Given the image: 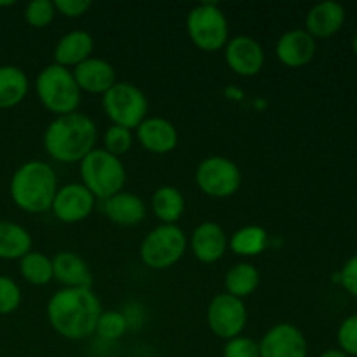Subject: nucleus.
Wrapping results in <instances>:
<instances>
[{
	"instance_id": "28",
	"label": "nucleus",
	"mask_w": 357,
	"mask_h": 357,
	"mask_svg": "<svg viewBox=\"0 0 357 357\" xmlns=\"http://www.w3.org/2000/svg\"><path fill=\"white\" fill-rule=\"evenodd\" d=\"M126 331H128V319L124 314L117 310H108V312H101L94 333L100 335L103 340L115 342L124 337Z\"/></svg>"
},
{
	"instance_id": "5",
	"label": "nucleus",
	"mask_w": 357,
	"mask_h": 357,
	"mask_svg": "<svg viewBox=\"0 0 357 357\" xmlns=\"http://www.w3.org/2000/svg\"><path fill=\"white\" fill-rule=\"evenodd\" d=\"M80 178L94 199L107 201L122 192L126 169L119 157L112 155L105 149H94L80 160Z\"/></svg>"
},
{
	"instance_id": "32",
	"label": "nucleus",
	"mask_w": 357,
	"mask_h": 357,
	"mask_svg": "<svg viewBox=\"0 0 357 357\" xmlns=\"http://www.w3.org/2000/svg\"><path fill=\"white\" fill-rule=\"evenodd\" d=\"M338 349L349 357H357V314L347 316L337 331Z\"/></svg>"
},
{
	"instance_id": "33",
	"label": "nucleus",
	"mask_w": 357,
	"mask_h": 357,
	"mask_svg": "<svg viewBox=\"0 0 357 357\" xmlns=\"http://www.w3.org/2000/svg\"><path fill=\"white\" fill-rule=\"evenodd\" d=\"M223 357H260V345L253 338L236 337L227 340L223 347Z\"/></svg>"
},
{
	"instance_id": "15",
	"label": "nucleus",
	"mask_w": 357,
	"mask_h": 357,
	"mask_svg": "<svg viewBox=\"0 0 357 357\" xmlns=\"http://www.w3.org/2000/svg\"><path fill=\"white\" fill-rule=\"evenodd\" d=\"M72 73L79 89L91 94H101L103 96L112 86L117 84L114 66L105 61V59L94 58V56L77 65L72 70Z\"/></svg>"
},
{
	"instance_id": "35",
	"label": "nucleus",
	"mask_w": 357,
	"mask_h": 357,
	"mask_svg": "<svg viewBox=\"0 0 357 357\" xmlns=\"http://www.w3.org/2000/svg\"><path fill=\"white\" fill-rule=\"evenodd\" d=\"M56 13L66 17H80L91 9L89 0H54Z\"/></svg>"
},
{
	"instance_id": "7",
	"label": "nucleus",
	"mask_w": 357,
	"mask_h": 357,
	"mask_svg": "<svg viewBox=\"0 0 357 357\" xmlns=\"http://www.w3.org/2000/svg\"><path fill=\"white\" fill-rule=\"evenodd\" d=\"M187 246L188 239L180 227L160 223L145 236L139 248V257L146 267L164 271L183 258Z\"/></svg>"
},
{
	"instance_id": "8",
	"label": "nucleus",
	"mask_w": 357,
	"mask_h": 357,
	"mask_svg": "<svg viewBox=\"0 0 357 357\" xmlns=\"http://www.w3.org/2000/svg\"><path fill=\"white\" fill-rule=\"evenodd\" d=\"M101 105L114 126L136 129L146 119L149 100L139 87L131 82H117L101 98Z\"/></svg>"
},
{
	"instance_id": "20",
	"label": "nucleus",
	"mask_w": 357,
	"mask_h": 357,
	"mask_svg": "<svg viewBox=\"0 0 357 357\" xmlns=\"http://www.w3.org/2000/svg\"><path fill=\"white\" fill-rule=\"evenodd\" d=\"M94 51V38L86 30H73L63 35L54 47V63L65 68L80 65L89 59Z\"/></svg>"
},
{
	"instance_id": "26",
	"label": "nucleus",
	"mask_w": 357,
	"mask_h": 357,
	"mask_svg": "<svg viewBox=\"0 0 357 357\" xmlns=\"http://www.w3.org/2000/svg\"><path fill=\"white\" fill-rule=\"evenodd\" d=\"M268 244L267 230L260 225H246L230 237V250L239 257H257L264 253Z\"/></svg>"
},
{
	"instance_id": "14",
	"label": "nucleus",
	"mask_w": 357,
	"mask_h": 357,
	"mask_svg": "<svg viewBox=\"0 0 357 357\" xmlns=\"http://www.w3.org/2000/svg\"><path fill=\"white\" fill-rule=\"evenodd\" d=\"M317 51V42L303 28L288 30L279 37L275 44V56L282 65L289 68H300L309 65Z\"/></svg>"
},
{
	"instance_id": "13",
	"label": "nucleus",
	"mask_w": 357,
	"mask_h": 357,
	"mask_svg": "<svg viewBox=\"0 0 357 357\" xmlns=\"http://www.w3.org/2000/svg\"><path fill=\"white\" fill-rule=\"evenodd\" d=\"M51 209L59 222H82L93 213L94 195L82 183H68L58 188Z\"/></svg>"
},
{
	"instance_id": "4",
	"label": "nucleus",
	"mask_w": 357,
	"mask_h": 357,
	"mask_svg": "<svg viewBox=\"0 0 357 357\" xmlns=\"http://www.w3.org/2000/svg\"><path fill=\"white\" fill-rule=\"evenodd\" d=\"M35 91L40 103L56 117L77 112L82 93L73 79L72 70L56 63L40 70L35 79Z\"/></svg>"
},
{
	"instance_id": "10",
	"label": "nucleus",
	"mask_w": 357,
	"mask_h": 357,
	"mask_svg": "<svg viewBox=\"0 0 357 357\" xmlns=\"http://www.w3.org/2000/svg\"><path fill=\"white\" fill-rule=\"evenodd\" d=\"M248 323L246 305L241 298L220 293L211 300L208 307L209 330L223 340H232L241 337Z\"/></svg>"
},
{
	"instance_id": "21",
	"label": "nucleus",
	"mask_w": 357,
	"mask_h": 357,
	"mask_svg": "<svg viewBox=\"0 0 357 357\" xmlns=\"http://www.w3.org/2000/svg\"><path fill=\"white\" fill-rule=\"evenodd\" d=\"M103 211L108 220L122 227H135L146 216V204L139 195L131 192H119L103 201Z\"/></svg>"
},
{
	"instance_id": "36",
	"label": "nucleus",
	"mask_w": 357,
	"mask_h": 357,
	"mask_svg": "<svg viewBox=\"0 0 357 357\" xmlns=\"http://www.w3.org/2000/svg\"><path fill=\"white\" fill-rule=\"evenodd\" d=\"M319 357H349V356L345 354L344 351H340V349H328V351H324Z\"/></svg>"
},
{
	"instance_id": "34",
	"label": "nucleus",
	"mask_w": 357,
	"mask_h": 357,
	"mask_svg": "<svg viewBox=\"0 0 357 357\" xmlns=\"http://www.w3.org/2000/svg\"><path fill=\"white\" fill-rule=\"evenodd\" d=\"M338 282L351 296L357 298V253L352 255L338 274Z\"/></svg>"
},
{
	"instance_id": "25",
	"label": "nucleus",
	"mask_w": 357,
	"mask_h": 357,
	"mask_svg": "<svg viewBox=\"0 0 357 357\" xmlns=\"http://www.w3.org/2000/svg\"><path fill=\"white\" fill-rule=\"evenodd\" d=\"M260 284V272L251 264H237L229 268L225 275V289L236 298H246L253 295Z\"/></svg>"
},
{
	"instance_id": "18",
	"label": "nucleus",
	"mask_w": 357,
	"mask_h": 357,
	"mask_svg": "<svg viewBox=\"0 0 357 357\" xmlns=\"http://www.w3.org/2000/svg\"><path fill=\"white\" fill-rule=\"evenodd\" d=\"M139 143L152 153H169L178 145V131L167 119H145L136 128Z\"/></svg>"
},
{
	"instance_id": "9",
	"label": "nucleus",
	"mask_w": 357,
	"mask_h": 357,
	"mask_svg": "<svg viewBox=\"0 0 357 357\" xmlns=\"http://www.w3.org/2000/svg\"><path fill=\"white\" fill-rule=\"evenodd\" d=\"M197 187L213 199H227L239 190L243 173L234 160L213 155L202 160L195 171Z\"/></svg>"
},
{
	"instance_id": "31",
	"label": "nucleus",
	"mask_w": 357,
	"mask_h": 357,
	"mask_svg": "<svg viewBox=\"0 0 357 357\" xmlns=\"http://www.w3.org/2000/svg\"><path fill=\"white\" fill-rule=\"evenodd\" d=\"M21 305V289L9 275H0V316H7Z\"/></svg>"
},
{
	"instance_id": "17",
	"label": "nucleus",
	"mask_w": 357,
	"mask_h": 357,
	"mask_svg": "<svg viewBox=\"0 0 357 357\" xmlns=\"http://www.w3.org/2000/svg\"><path fill=\"white\" fill-rule=\"evenodd\" d=\"M190 246L199 261L215 264L225 255L229 241H227L225 230L218 223L204 222L195 227L194 234H192Z\"/></svg>"
},
{
	"instance_id": "12",
	"label": "nucleus",
	"mask_w": 357,
	"mask_h": 357,
	"mask_svg": "<svg viewBox=\"0 0 357 357\" xmlns=\"http://www.w3.org/2000/svg\"><path fill=\"white\" fill-rule=\"evenodd\" d=\"M225 59L229 68L241 77H255L265 65V51L257 38L237 35L225 45Z\"/></svg>"
},
{
	"instance_id": "22",
	"label": "nucleus",
	"mask_w": 357,
	"mask_h": 357,
	"mask_svg": "<svg viewBox=\"0 0 357 357\" xmlns=\"http://www.w3.org/2000/svg\"><path fill=\"white\" fill-rule=\"evenodd\" d=\"M28 77L24 70L14 65H0V108L20 105L28 94Z\"/></svg>"
},
{
	"instance_id": "24",
	"label": "nucleus",
	"mask_w": 357,
	"mask_h": 357,
	"mask_svg": "<svg viewBox=\"0 0 357 357\" xmlns=\"http://www.w3.org/2000/svg\"><path fill=\"white\" fill-rule=\"evenodd\" d=\"M152 211L157 218L167 225H176L185 213V197L176 187L164 185L152 195Z\"/></svg>"
},
{
	"instance_id": "27",
	"label": "nucleus",
	"mask_w": 357,
	"mask_h": 357,
	"mask_svg": "<svg viewBox=\"0 0 357 357\" xmlns=\"http://www.w3.org/2000/svg\"><path fill=\"white\" fill-rule=\"evenodd\" d=\"M20 274L33 286H45L52 281V260L38 251H30L20 260Z\"/></svg>"
},
{
	"instance_id": "3",
	"label": "nucleus",
	"mask_w": 357,
	"mask_h": 357,
	"mask_svg": "<svg viewBox=\"0 0 357 357\" xmlns=\"http://www.w3.org/2000/svg\"><path fill=\"white\" fill-rule=\"evenodd\" d=\"M10 199L26 213H45L52 208L58 192V176L51 164L28 160L14 171L9 183Z\"/></svg>"
},
{
	"instance_id": "1",
	"label": "nucleus",
	"mask_w": 357,
	"mask_h": 357,
	"mask_svg": "<svg viewBox=\"0 0 357 357\" xmlns=\"http://www.w3.org/2000/svg\"><path fill=\"white\" fill-rule=\"evenodd\" d=\"M100 298L89 288H63L47 302L52 330L68 340H84L96 331L101 316Z\"/></svg>"
},
{
	"instance_id": "16",
	"label": "nucleus",
	"mask_w": 357,
	"mask_h": 357,
	"mask_svg": "<svg viewBox=\"0 0 357 357\" xmlns=\"http://www.w3.org/2000/svg\"><path fill=\"white\" fill-rule=\"evenodd\" d=\"M345 7L335 0H324L310 7L305 17V30L314 38H330L342 30L345 23Z\"/></svg>"
},
{
	"instance_id": "11",
	"label": "nucleus",
	"mask_w": 357,
	"mask_h": 357,
	"mask_svg": "<svg viewBox=\"0 0 357 357\" xmlns=\"http://www.w3.org/2000/svg\"><path fill=\"white\" fill-rule=\"evenodd\" d=\"M260 357H307L309 344L300 328L281 323L272 326L260 342Z\"/></svg>"
},
{
	"instance_id": "30",
	"label": "nucleus",
	"mask_w": 357,
	"mask_h": 357,
	"mask_svg": "<svg viewBox=\"0 0 357 357\" xmlns=\"http://www.w3.org/2000/svg\"><path fill=\"white\" fill-rule=\"evenodd\" d=\"M56 16L54 2L51 0H31L24 7V20L33 28H45Z\"/></svg>"
},
{
	"instance_id": "37",
	"label": "nucleus",
	"mask_w": 357,
	"mask_h": 357,
	"mask_svg": "<svg viewBox=\"0 0 357 357\" xmlns=\"http://www.w3.org/2000/svg\"><path fill=\"white\" fill-rule=\"evenodd\" d=\"M352 52H354V54L357 56V33L354 35V38H352Z\"/></svg>"
},
{
	"instance_id": "2",
	"label": "nucleus",
	"mask_w": 357,
	"mask_h": 357,
	"mask_svg": "<svg viewBox=\"0 0 357 357\" xmlns=\"http://www.w3.org/2000/svg\"><path fill=\"white\" fill-rule=\"evenodd\" d=\"M98 139V128L93 119L80 112L59 115L44 132V149L58 162H80Z\"/></svg>"
},
{
	"instance_id": "29",
	"label": "nucleus",
	"mask_w": 357,
	"mask_h": 357,
	"mask_svg": "<svg viewBox=\"0 0 357 357\" xmlns=\"http://www.w3.org/2000/svg\"><path fill=\"white\" fill-rule=\"evenodd\" d=\"M103 145L108 153H112V155L121 159V155L128 153L132 146L131 129H126V128H121V126L112 124L103 135Z\"/></svg>"
},
{
	"instance_id": "6",
	"label": "nucleus",
	"mask_w": 357,
	"mask_h": 357,
	"mask_svg": "<svg viewBox=\"0 0 357 357\" xmlns=\"http://www.w3.org/2000/svg\"><path fill=\"white\" fill-rule=\"evenodd\" d=\"M187 33L192 44L202 51H220L230 40L229 21L216 3L204 2L190 9L187 16Z\"/></svg>"
},
{
	"instance_id": "19",
	"label": "nucleus",
	"mask_w": 357,
	"mask_h": 357,
	"mask_svg": "<svg viewBox=\"0 0 357 357\" xmlns=\"http://www.w3.org/2000/svg\"><path fill=\"white\" fill-rule=\"evenodd\" d=\"M52 272L65 288H93V272L80 255L59 251L52 258Z\"/></svg>"
},
{
	"instance_id": "23",
	"label": "nucleus",
	"mask_w": 357,
	"mask_h": 357,
	"mask_svg": "<svg viewBox=\"0 0 357 357\" xmlns=\"http://www.w3.org/2000/svg\"><path fill=\"white\" fill-rule=\"evenodd\" d=\"M31 251V236L24 227L0 220V258L21 260Z\"/></svg>"
}]
</instances>
